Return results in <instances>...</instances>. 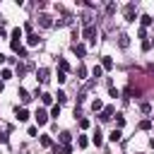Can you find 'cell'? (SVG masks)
I'll list each match as a JSON object with an SVG mask.
<instances>
[{"label": "cell", "mask_w": 154, "mask_h": 154, "mask_svg": "<svg viewBox=\"0 0 154 154\" xmlns=\"http://www.w3.org/2000/svg\"><path fill=\"white\" fill-rule=\"evenodd\" d=\"M123 12H125V22H135V17H137V7H135V2H128V5L123 7Z\"/></svg>", "instance_id": "cell-1"}, {"label": "cell", "mask_w": 154, "mask_h": 154, "mask_svg": "<svg viewBox=\"0 0 154 154\" xmlns=\"http://www.w3.org/2000/svg\"><path fill=\"white\" fill-rule=\"evenodd\" d=\"M96 36H99V31H96V26H94V24L84 26V38H87L89 43H96Z\"/></svg>", "instance_id": "cell-2"}, {"label": "cell", "mask_w": 154, "mask_h": 154, "mask_svg": "<svg viewBox=\"0 0 154 154\" xmlns=\"http://www.w3.org/2000/svg\"><path fill=\"white\" fill-rule=\"evenodd\" d=\"M34 118H36V123H38V125H46V123H48V113H46L43 108H38V111L34 113Z\"/></svg>", "instance_id": "cell-3"}, {"label": "cell", "mask_w": 154, "mask_h": 154, "mask_svg": "<svg viewBox=\"0 0 154 154\" xmlns=\"http://www.w3.org/2000/svg\"><path fill=\"white\" fill-rule=\"evenodd\" d=\"M48 75H51L48 67H38V70H36V79H38V82H48Z\"/></svg>", "instance_id": "cell-4"}, {"label": "cell", "mask_w": 154, "mask_h": 154, "mask_svg": "<svg viewBox=\"0 0 154 154\" xmlns=\"http://www.w3.org/2000/svg\"><path fill=\"white\" fill-rule=\"evenodd\" d=\"M14 116H17V120H19V123H24V120L29 118V111H26V108H19V106H17V108H14Z\"/></svg>", "instance_id": "cell-5"}, {"label": "cell", "mask_w": 154, "mask_h": 154, "mask_svg": "<svg viewBox=\"0 0 154 154\" xmlns=\"http://www.w3.org/2000/svg\"><path fill=\"white\" fill-rule=\"evenodd\" d=\"M53 154H72V147L70 144H63V147L53 144Z\"/></svg>", "instance_id": "cell-6"}, {"label": "cell", "mask_w": 154, "mask_h": 154, "mask_svg": "<svg viewBox=\"0 0 154 154\" xmlns=\"http://www.w3.org/2000/svg\"><path fill=\"white\" fill-rule=\"evenodd\" d=\"M38 24H41L43 29H48V26H53V19H51L48 14H41V17H38Z\"/></svg>", "instance_id": "cell-7"}, {"label": "cell", "mask_w": 154, "mask_h": 154, "mask_svg": "<svg viewBox=\"0 0 154 154\" xmlns=\"http://www.w3.org/2000/svg\"><path fill=\"white\" fill-rule=\"evenodd\" d=\"M72 53H75V55H79V58H82V55H84V53H87V48H84V43H72Z\"/></svg>", "instance_id": "cell-8"}, {"label": "cell", "mask_w": 154, "mask_h": 154, "mask_svg": "<svg viewBox=\"0 0 154 154\" xmlns=\"http://www.w3.org/2000/svg\"><path fill=\"white\" fill-rule=\"evenodd\" d=\"M101 70H113V60H111V55H103V58H101Z\"/></svg>", "instance_id": "cell-9"}, {"label": "cell", "mask_w": 154, "mask_h": 154, "mask_svg": "<svg viewBox=\"0 0 154 154\" xmlns=\"http://www.w3.org/2000/svg\"><path fill=\"white\" fill-rule=\"evenodd\" d=\"M99 118H101V120H111V118H113V106H106V108L101 111Z\"/></svg>", "instance_id": "cell-10"}, {"label": "cell", "mask_w": 154, "mask_h": 154, "mask_svg": "<svg viewBox=\"0 0 154 154\" xmlns=\"http://www.w3.org/2000/svg\"><path fill=\"white\" fill-rule=\"evenodd\" d=\"M118 43H120V48H128V46H130V36H128V34H120V36H118Z\"/></svg>", "instance_id": "cell-11"}, {"label": "cell", "mask_w": 154, "mask_h": 154, "mask_svg": "<svg viewBox=\"0 0 154 154\" xmlns=\"http://www.w3.org/2000/svg\"><path fill=\"white\" fill-rule=\"evenodd\" d=\"M91 142H94L96 147H101V142H103V137H101V130H99V128H96V132L91 135Z\"/></svg>", "instance_id": "cell-12"}, {"label": "cell", "mask_w": 154, "mask_h": 154, "mask_svg": "<svg viewBox=\"0 0 154 154\" xmlns=\"http://www.w3.org/2000/svg\"><path fill=\"white\" fill-rule=\"evenodd\" d=\"M120 137H123V132H120L118 128H113V130H111V135H108V140H111V142H118Z\"/></svg>", "instance_id": "cell-13"}, {"label": "cell", "mask_w": 154, "mask_h": 154, "mask_svg": "<svg viewBox=\"0 0 154 154\" xmlns=\"http://www.w3.org/2000/svg\"><path fill=\"white\" fill-rule=\"evenodd\" d=\"M140 22H142V29H144V26H152V24H154V19H152L149 14H142V17H140Z\"/></svg>", "instance_id": "cell-14"}, {"label": "cell", "mask_w": 154, "mask_h": 154, "mask_svg": "<svg viewBox=\"0 0 154 154\" xmlns=\"http://www.w3.org/2000/svg\"><path fill=\"white\" fill-rule=\"evenodd\" d=\"M26 43H29V46H38V43H41V38H38L36 34H29V38H26Z\"/></svg>", "instance_id": "cell-15"}, {"label": "cell", "mask_w": 154, "mask_h": 154, "mask_svg": "<svg viewBox=\"0 0 154 154\" xmlns=\"http://www.w3.org/2000/svg\"><path fill=\"white\" fill-rule=\"evenodd\" d=\"M19 99H22L24 103H29V101H31V94H29L26 89H19Z\"/></svg>", "instance_id": "cell-16"}, {"label": "cell", "mask_w": 154, "mask_h": 154, "mask_svg": "<svg viewBox=\"0 0 154 154\" xmlns=\"http://www.w3.org/2000/svg\"><path fill=\"white\" fill-rule=\"evenodd\" d=\"M70 140H72V135H70L67 130H63V132H60V142H63V144H70Z\"/></svg>", "instance_id": "cell-17"}, {"label": "cell", "mask_w": 154, "mask_h": 154, "mask_svg": "<svg viewBox=\"0 0 154 154\" xmlns=\"http://www.w3.org/2000/svg\"><path fill=\"white\" fill-rule=\"evenodd\" d=\"M58 67H60V72H67V70H70V65H67V60H65V58H60V60H58Z\"/></svg>", "instance_id": "cell-18"}, {"label": "cell", "mask_w": 154, "mask_h": 154, "mask_svg": "<svg viewBox=\"0 0 154 154\" xmlns=\"http://www.w3.org/2000/svg\"><path fill=\"white\" fill-rule=\"evenodd\" d=\"M41 147H53V140L48 135H41Z\"/></svg>", "instance_id": "cell-19"}, {"label": "cell", "mask_w": 154, "mask_h": 154, "mask_svg": "<svg viewBox=\"0 0 154 154\" xmlns=\"http://www.w3.org/2000/svg\"><path fill=\"white\" fill-rule=\"evenodd\" d=\"M77 77H79V79L87 77V67H84V65H77Z\"/></svg>", "instance_id": "cell-20"}, {"label": "cell", "mask_w": 154, "mask_h": 154, "mask_svg": "<svg viewBox=\"0 0 154 154\" xmlns=\"http://www.w3.org/2000/svg\"><path fill=\"white\" fill-rule=\"evenodd\" d=\"M91 108H94V111H103V103H101V99H94V101H91Z\"/></svg>", "instance_id": "cell-21"}, {"label": "cell", "mask_w": 154, "mask_h": 154, "mask_svg": "<svg viewBox=\"0 0 154 154\" xmlns=\"http://www.w3.org/2000/svg\"><path fill=\"white\" fill-rule=\"evenodd\" d=\"M22 38V29L17 26V29H12V41H19Z\"/></svg>", "instance_id": "cell-22"}, {"label": "cell", "mask_w": 154, "mask_h": 154, "mask_svg": "<svg viewBox=\"0 0 154 154\" xmlns=\"http://www.w3.org/2000/svg\"><path fill=\"white\" fill-rule=\"evenodd\" d=\"M91 75H94V79H99V77L103 75V70H101V65H96V67L91 70Z\"/></svg>", "instance_id": "cell-23"}, {"label": "cell", "mask_w": 154, "mask_h": 154, "mask_svg": "<svg viewBox=\"0 0 154 154\" xmlns=\"http://www.w3.org/2000/svg\"><path fill=\"white\" fill-rule=\"evenodd\" d=\"M55 96H58V106H60V103H65V101H67V94H65V91H58V94H55Z\"/></svg>", "instance_id": "cell-24"}, {"label": "cell", "mask_w": 154, "mask_h": 154, "mask_svg": "<svg viewBox=\"0 0 154 154\" xmlns=\"http://www.w3.org/2000/svg\"><path fill=\"white\" fill-rule=\"evenodd\" d=\"M41 101L48 106V103H53V96H51V94H41Z\"/></svg>", "instance_id": "cell-25"}, {"label": "cell", "mask_w": 154, "mask_h": 154, "mask_svg": "<svg viewBox=\"0 0 154 154\" xmlns=\"http://www.w3.org/2000/svg\"><path fill=\"white\" fill-rule=\"evenodd\" d=\"M152 128V120H140V130H149Z\"/></svg>", "instance_id": "cell-26"}, {"label": "cell", "mask_w": 154, "mask_h": 154, "mask_svg": "<svg viewBox=\"0 0 154 154\" xmlns=\"http://www.w3.org/2000/svg\"><path fill=\"white\" fill-rule=\"evenodd\" d=\"M77 144H79V147H87V144H89V140H87L84 135H79V137H77Z\"/></svg>", "instance_id": "cell-27"}, {"label": "cell", "mask_w": 154, "mask_h": 154, "mask_svg": "<svg viewBox=\"0 0 154 154\" xmlns=\"http://www.w3.org/2000/svg\"><path fill=\"white\" fill-rule=\"evenodd\" d=\"M7 140H10V137H7V128H2V130H0V142H2V144H5V142H7Z\"/></svg>", "instance_id": "cell-28"}, {"label": "cell", "mask_w": 154, "mask_h": 154, "mask_svg": "<svg viewBox=\"0 0 154 154\" xmlns=\"http://www.w3.org/2000/svg\"><path fill=\"white\" fill-rule=\"evenodd\" d=\"M123 125H125V118H123V116H118V118H116V128H118V130H120V128H123Z\"/></svg>", "instance_id": "cell-29"}, {"label": "cell", "mask_w": 154, "mask_h": 154, "mask_svg": "<svg viewBox=\"0 0 154 154\" xmlns=\"http://www.w3.org/2000/svg\"><path fill=\"white\" fill-rule=\"evenodd\" d=\"M79 128L87 130V128H89V118H79Z\"/></svg>", "instance_id": "cell-30"}, {"label": "cell", "mask_w": 154, "mask_h": 154, "mask_svg": "<svg viewBox=\"0 0 154 154\" xmlns=\"http://www.w3.org/2000/svg\"><path fill=\"white\" fill-rule=\"evenodd\" d=\"M149 48H152V41L144 38V41H142V51H149Z\"/></svg>", "instance_id": "cell-31"}, {"label": "cell", "mask_w": 154, "mask_h": 154, "mask_svg": "<svg viewBox=\"0 0 154 154\" xmlns=\"http://www.w3.org/2000/svg\"><path fill=\"white\" fill-rule=\"evenodd\" d=\"M60 116V106H53V111H51V118H58Z\"/></svg>", "instance_id": "cell-32"}, {"label": "cell", "mask_w": 154, "mask_h": 154, "mask_svg": "<svg viewBox=\"0 0 154 154\" xmlns=\"http://www.w3.org/2000/svg\"><path fill=\"white\" fill-rule=\"evenodd\" d=\"M0 77H2V79H10V77H12V72H10V70H2V72H0Z\"/></svg>", "instance_id": "cell-33"}, {"label": "cell", "mask_w": 154, "mask_h": 154, "mask_svg": "<svg viewBox=\"0 0 154 154\" xmlns=\"http://www.w3.org/2000/svg\"><path fill=\"white\" fill-rule=\"evenodd\" d=\"M5 60H7V58H5V55H2V53H0V65H2V63H5Z\"/></svg>", "instance_id": "cell-34"}, {"label": "cell", "mask_w": 154, "mask_h": 154, "mask_svg": "<svg viewBox=\"0 0 154 154\" xmlns=\"http://www.w3.org/2000/svg\"><path fill=\"white\" fill-rule=\"evenodd\" d=\"M2 89H5V84H2V82H0V94H2Z\"/></svg>", "instance_id": "cell-35"}]
</instances>
